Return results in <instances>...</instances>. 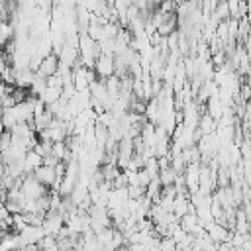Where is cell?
<instances>
[{
    "label": "cell",
    "mask_w": 251,
    "mask_h": 251,
    "mask_svg": "<svg viewBox=\"0 0 251 251\" xmlns=\"http://www.w3.org/2000/svg\"><path fill=\"white\" fill-rule=\"evenodd\" d=\"M47 188L33 176V175H27L24 176V182H22V194L27 202H33V200H39L43 196H47Z\"/></svg>",
    "instance_id": "cell-1"
},
{
    "label": "cell",
    "mask_w": 251,
    "mask_h": 251,
    "mask_svg": "<svg viewBox=\"0 0 251 251\" xmlns=\"http://www.w3.org/2000/svg\"><path fill=\"white\" fill-rule=\"evenodd\" d=\"M18 237H20V249H22V247H27V245H37L45 237V231H43V227L27 226L24 231L18 233Z\"/></svg>",
    "instance_id": "cell-2"
},
{
    "label": "cell",
    "mask_w": 251,
    "mask_h": 251,
    "mask_svg": "<svg viewBox=\"0 0 251 251\" xmlns=\"http://www.w3.org/2000/svg\"><path fill=\"white\" fill-rule=\"evenodd\" d=\"M94 73L102 80H108L110 76H114V55H100L94 65Z\"/></svg>",
    "instance_id": "cell-3"
},
{
    "label": "cell",
    "mask_w": 251,
    "mask_h": 251,
    "mask_svg": "<svg viewBox=\"0 0 251 251\" xmlns=\"http://www.w3.org/2000/svg\"><path fill=\"white\" fill-rule=\"evenodd\" d=\"M206 233H208V237H210L216 245H220V243H227V241L231 239V231H229L227 227L220 226L218 222L210 224V226L206 227Z\"/></svg>",
    "instance_id": "cell-4"
},
{
    "label": "cell",
    "mask_w": 251,
    "mask_h": 251,
    "mask_svg": "<svg viewBox=\"0 0 251 251\" xmlns=\"http://www.w3.org/2000/svg\"><path fill=\"white\" fill-rule=\"evenodd\" d=\"M57 71H59V57L51 53L49 57L41 59L39 69H37V73H35V75H39V76H43V78H49V76L57 75Z\"/></svg>",
    "instance_id": "cell-5"
},
{
    "label": "cell",
    "mask_w": 251,
    "mask_h": 251,
    "mask_svg": "<svg viewBox=\"0 0 251 251\" xmlns=\"http://www.w3.org/2000/svg\"><path fill=\"white\" fill-rule=\"evenodd\" d=\"M33 176L47 188V186H55V182H57V175H55V169H51V167H39L35 173H33Z\"/></svg>",
    "instance_id": "cell-6"
},
{
    "label": "cell",
    "mask_w": 251,
    "mask_h": 251,
    "mask_svg": "<svg viewBox=\"0 0 251 251\" xmlns=\"http://www.w3.org/2000/svg\"><path fill=\"white\" fill-rule=\"evenodd\" d=\"M41 165H43V157H39L35 151H29L25 155V159H24V175L25 176L27 175H33Z\"/></svg>",
    "instance_id": "cell-7"
},
{
    "label": "cell",
    "mask_w": 251,
    "mask_h": 251,
    "mask_svg": "<svg viewBox=\"0 0 251 251\" xmlns=\"http://www.w3.org/2000/svg\"><path fill=\"white\" fill-rule=\"evenodd\" d=\"M20 249V237L18 233H4L0 239V251H18Z\"/></svg>",
    "instance_id": "cell-8"
},
{
    "label": "cell",
    "mask_w": 251,
    "mask_h": 251,
    "mask_svg": "<svg viewBox=\"0 0 251 251\" xmlns=\"http://www.w3.org/2000/svg\"><path fill=\"white\" fill-rule=\"evenodd\" d=\"M33 76H35V73H33L31 69L16 73V86H18V88H24V90H27V88L31 86V82H33Z\"/></svg>",
    "instance_id": "cell-9"
},
{
    "label": "cell",
    "mask_w": 251,
    "mask_h": 251,
    "mask_svg": "<svg viewBox=\"0 0 251 251\" xmlns=\"http://www.w3.org/2000/svg\"><path fill=\"white\" fill-rule=\"evenodd\" d=\"M14 37V27L10 22H0V47H6L8 43H12Z\"/></svg>",
    "instance_id": "cell-10"
},
{
    "label": "cell",
    "mask_w": 251,
    "mask_h": 251,
    "mask_svg": "<svg viewBox=\"0 0 251 251\" xmlns=\"http://www.w3.org/2000/svg\"><path fill=\"white\" fill-rule=\"evenodd\" d=\"M29 90H31V92H29L31 96H37V98H39V96L47 90V78L35 75V76H33V82H31V86H29Z\"/></svg>",
    "instance_id": "cell-11"
},
{
    "label": "cell",
    "mask_w": 251,
    "mask_h": 251,
    "mask_svg": "<svg viewBox=\"0 0 251 251\" xmlns=\"http://www.w3.org/2000/svg\"><path fill=\"white\" fill-rule=\"evenodd\" d=\"M178 224H180V227H182L186 233H192V229L198 226V218H196V214H186V216H182V218L178 220Z\"/></svg>",
    "instance_id": "cell-12"
},
{
    "label": "cell",
    "mask_w": 251,
    "mask_h": 251,
    "mask_svg": "<svg viewBox=\"0 0 251 251\" xmlns=\"http://www.w3.org/2000/svg\"><path fill=\"white\" fill-rule=\"evenodd\" d=\"M114 233H116V229H114V227H104L102 231H98V233H96V239H98V243H100V245L106 249V247L112 243Z\"/></svg>",
    "instance_id": "cell-13"
},
{
    "label": "cell",
    "mask_w": 251,
    "mask_h": 251,
    "mask_svg": "<svg viewBox=\"0 0 251 251\" xmlns=\"http://www.w3.org/2000/svg\"><path fill=\"white\" fill-rule=\"evenodd\" d=\"M175 178H176V173L173 169H167V171H161L159 173V180H161L163 188L165 186H175Z\"/></svg>",
    "instance_id": "cell-14"
},
{
    "label": "cell",
    "mask_w": 251,
    "mask_h": 251,
    "mask_svg": "<svg viewBox=\"0 0 251 251\" xmlns=\"http://www.w3.org/2000/svg\"><path fill=\"white\" fill-rule=\"evenodd\" d=\"M143 169L147 171V175H149L151 178H157V176H159V163H157V157H151V159H147Z\"/></svg>",
    "instance_id": "cell-15"
},
{
    "label": "cell",
    "mask_w": 251,
    "mask_h": 251,
    "mask_svg": "<svg viewBox=\"0 0 251 251\" xmlns=\"http://www.w3.org/2000/svg\"><path fill=\"white\" fill-rule=\"evenodd\" d=\"M229 182H231V178H229V169H220V171H218V186H220V188H227Z\"/></svg>",
    "instance_id": "cell-16"
},
{
    "label": "cell",
    "mask_w": 251,
    "mask_h": 251,
    "mask_svg": "<svg viewBox=\"0 0 251 251\" xmlns=\"http://www.w3.org/2000/svg\"><path fill=\"white\" fill-rule=\"evenodd\" d=\"M127 196L131 200H141L145 196V188H141V186H127Z\"/></svg>",
    "instance_id": "cell-17"
},
{
    "label": "cell",
    "mask_w": 251,
    "mask_h": 251,
    "mask_svg": "<svg viewBox=\"0 0 251 251\" xmlns=\"http://www.w3.org/2000/svg\"><path fill=\"white\" fill-rule=\"evenodd\" d=\"M112 186H114V188H127V176H126V173H124V171L116 176V180L112 182Z\"/></svg>",
    "instance_id": "cell-18"
},
{
    "label": "cell",
    "mask_w": 251,
    "mask_h": 251,
    "mask_svg": "<svg viewBox=\"0 0 251 251\" xmlns=\"http://www.w3.org/2000/svg\"><path fill=\"white\" fill-rule=\"evenodd\" d=\"M176 243L171 237H161V251H175Z\"/></svg>",
    "instance_id": "cell-19"
},
{
    "label": "cell",
    "mask_w": 251,
    "mask_h": 251,
    "mask_svg": "<svg viewBox=\"0 0 251 251\" xmlns=\"http://www.w3.org/2000/svg\"><path fill=\"white\" fill-rule=\"evenodd\" d=\"M47 86H49V88H63V80H61V76H59V75L49 76V78H47Z\"/></svg>",
    "instance_id": "cell-20"
},
{
    "label": "cell",
    "mask_w": 251,
    "mask_h": 251,
    "mask_svg": "<svg viewBox=\"0 0 251 251\" xmlns=\"http://www.w3.org/2000/svg\"><path fill=\"white\" fill-rule=\"evenodd\" d=\"M10 218V212L6 210V204H0V222H6Z\"/></svg>",
    "instance_id": "cell-21"
},
{
    "label": "cell",
    "mask_w": 251,
    "mask_h": 251,
    "mask_svg": "<svg viewBox=\"0 0 251 251\" xmlns=\"http://www.w3.org/2000/svg\"><path fill=\"white\" fill-rule=\"evenodd\" d=\"M216 251H235V247L227 241V243H220V245L216 247Z\"/></svg>",
    "instance_id": "cell-22"
},
{
    "label": "cell",
    "mask_w": 251,
    "mask_h": 251,
    "mask_svg": "<svg viewBox=\"0 0 251 251\" xmlns=\"http://www.w3.org/2000/svg\"><path fill=\"white\" fill-rule=\"evenodd\" d=\"M8 202V190L0 184V204H6Z\"/></svg>",
    "instance_id": "cell-23"
}]
</instances>
